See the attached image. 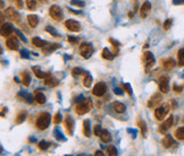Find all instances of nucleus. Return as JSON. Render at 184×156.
Here are the masks:
<instances>
[{"label": "nucleus", "instance_id": "58836bf2", "mask_svg": "<svg viewBox=\"0 0 184 156\" xmlns=\"http://www.w3.org/2000/svg\"><path fill=\"white\" fill-rule=\"evenodd\" d=\"M61 119H63V116H61V114L58 112V113H56V116H54V123L55 125H58V123H60Z\"/></svg>", "mask_w": 184, "mask_h": 156}, {"label": "nucleus", "instance_id": "a211bd4d", "mask_svg": "<svg viewBox=\"0 0 184 156\" xmlns=\"http://www.w3.org/2000/svg\"><path fill=\"white\" fill-rule=\"evenodd\" d=\"M161 143H163V146L165 147V148H170V147H173L174 144H175L174 139L172 138V136H169V135H166Z\"/></svg>", "mask_w": 184, "mask_h": 156}, {"label": "nucleus", "instance_id": "864d4df0", "mask_svg": "<svg viewBox=\"0 0 184 156\" xmlns=\"http://www.w3.org/2000/svg\"><path fill=\"white\" fill-rule=\"evenodd\" d=\"M114 93L117 94V95H121V94H122V91H121V88H115V90H114Z\"/></svg>", "mask_w": 184, "mask_h": 156}, {"label": "nucleus", "instance_id": "20e7f679", "mask_svg": "<svg viewBox=\"0 0 184 156\" xmlns=\"http://www.w3.org/2000/svg\"><path fill=\"white\" fill-rule=\"evenodd\" d=\"M142 61H143V65L146 67V69L149 70L153 65H155V58L151 52H144L142 55Z\"/></svg>", "mask_w": 184, "mask_h": 156}, {"label": "nucleus", "instance_id": "423d86ee", "mask_svg": "<svg viewBox=\"0 0 184 156\" xmlns=\"http://www.w3.org/2000/svg\"><path fill=\"white\" fill-rule=\"evenodd\" d=\"M169 111V107L168 105H163V106H159L156 109L155 111V116H156V119L157 120H164V118L167 116Z\"/></svg>", "mask_w": 184, "mask_h": 156}, {"label": "nucleus", "instance_id": "f257e3e1", "mask_svg": "<svg viewBox=\"0 0 184 156\" xmlns=\"http://www.w3.org/2000/svg\"><path fill=\"white\" fill-rule=\"evenodd\" d=\"M50 119H51V116L48 112L41 113L40 116H38V119H36V122H35L36 128L40 129V130L47 129V128L49 127V125H50Z\"/></svg>", "mask_w": 184, "mask_h": 156}, {"label": "nucleus", "instance_id": "f03ea898", "mask_svg": "<svg viewBox=\"0 0 184 156\" xmlns=\"http://www.w3.org/2000/svg\"><path fill=\"white\" fill-rule=\"evenodd\" d=\"M91 109H92L91 100L90 99H85L84 101H82L78 104H76V106H75V112H76L78 116H83V114L87 113Z\"/></svg>", "mask_w": 184, "mask_h": 156}, {"label": "nucleus", "instance_id": "1a4fd4ad", "mask_svg": "<svg viewBox=\"0 0 184 156\" xmlns=\"http://www.w3.org/2000/svg\"><path fill=\"white\" fill-rule=\"evenodd\" d=\"M106 85H105V83H98L96 84V86L93 87V90H92V94L94 96H102L105 93H106Z\"/></svg>", "mask_w": 184, "mask_h": 156}, {"label": "nucleus", "instance_id": "b1692460", "mask_svg": "<svg viewBox=\"0 0 184 156\" xmlns=\"http://www.w3.org/2000/svg\"><path fill=\"white\" fill-rule=\"evenodd\" d=\"M27 22L30 24L31 27H35L39 23V19H38V16L35 15H29L27 16Z\"/></svg>", "mask_w": 184, "mask_h": 156}, {"label": "nucleus", "instance_id": "8fccbe9b", "mask_svg": "<svg viewBox=\"0 0 184 156\" xmlns=\"http://www.w3.org/2000/svg\"><path fill=\"white\" fill-rule=\"evenodd\" d=\"M15 1V5L17 8H22L23 7V2H22V0H14Z\"/></svg>", "mask_w": 184, "mask_h": 156}, {"label": "nucleus", "instance_id": "4be33fe9", "mask_svg": "<svg viewBox=\"0 0 184 156\" xmlns=\"http://www.w3.org/2000/svg\"><path fill=\"white\" fill-rule=\"evenodd\" d=\"M112 106H114V110L116 111L117 113H124L125 110H126L125 105H124L123 103H121V102H115V103L112 104Z\"/></svg>", "mask_w": 184, "mask_h": 156}, {"label": "nucleus", "instance_id": "f8f14e48", "mask_svg": "<svg viewBox=\"0 0 184 156\" xmlns=\"http://www.w3.org/2000/svg\"><path fill=\"white\" fill-rule=\"evenodd\" d=\"M172 125H173V116H169L167 120H165L163 123L160 125V127H159V132L166 134L167 130L172 127Z\"/></svg>", "mask_w": 184, "mask_h": 156}, {"label": "nucleus", "instance_id": "c03bdc74", "mask_svg": "<svg viewBox=\"0 0 184 156\" xmlns=\"http://www.w3.org/2000/svg\"><path fill=\"white\" fill-rule=\"evenodd\" d=\"M55 135H56V138L58 139V140H65V138L61 136V132L59 130H55Z\"/></svg>", "mask_w": 184, "mask_h": 156}, {"label": "nucleus", "instance_id": "5701e85b", "mask_svg": "<svg viewBox=\"0 0 184 156\" xmlns=\"http://www.w3.org/2000/svg\"><path fill=\"white\" fill-rule=\"evenodd\" d=\"M83 134L85 137H90L91 136V131H90V121L89 120H84L83 122Z\"/></svg>", "mask_w": 184, "mask_h": 156}, {"label": "nucleus", "instance_id": "dca6fc26", "mask_svg": "<svg viewBox=\"0 0 184 156\" xmlns=\"http://www.w3.org/2000/svg\"><path fill=\"white\" fill-rule=\"evenodd\" d=\"M150 9H151V4H150L149 1H146V2L142 5V7H141V11H140L141 17H142V18H146V17L148 16Z\"/></svg>", "mask_w": 184, "mask_h": 156}, {"label": "nucleus", "instance_id": "3c124183", "mask_svg": "<svg viewBox=\"0 0 184 156\" xmlns=\"http://www.w3.org/2000/svg\"><path fill=\"white\" fill-rule=\"evenodd\" d=\"M173 88H174V91H175V92H182V88H183V86H182V85H181V86L174 85Z\"/></svg>", "mask_w": 184, "mask_h": 156}, {"label": "nucleus", "instance_id": "0eeeda50", "mask_svg": "<svg viewBox=\"0 0 184 156\" xmlns=\"http://www.w3.org/2000/svg\"><path fill=\"white\" fill-rule=\"evenodd\" d=\"M6 16H7L10 20L15 22V23H17V24L20 22V14H18L14 8H7V9H6Z\"/></svg>", "mask_w": 184, "mask_h": 156}, {"label": "nucleus", "instance_id": "9d476101", "mask_svg": "<svg viewBox=\"0 0 184 156\" xmlns=\"http://www.w3.org/2000/svg\"><path fill=\"white\" fill-rule=\"evenodd\" d=\"M158 85L159 90L161 93H168L169 87H168V78L166 76H161L158 79Z\"/></svg>", "mask_w": 184, "mask_h": 156}, {"label": "nucleus", "instance_id": "37998d69", "mask_svg": "<svg viewBox=\"0 0 184 156\" xmlns=\"http://www.w3.org/2000/svg\"><path fill=\"white\" fill-rule=\"evenodd\" d=\"M172 22H173V20L172 19H167L166 20V22H165V23H164V30H169V27H170V25H172Z\"/></svg>", "mask_w": 184, "mask_h": 156}, {"label": "nucleus", "instance_id": "603ef678", "mask_svg": "<svg viewBox=\"0 0 184 156\" xmlns=\"http://www.w3.org/2000/svg\"><path fill=\"white\" fill-rule=\"evenodd\" d=\"M68 42H71V43H77L78 42V40L77 39H75V37H68Z\"/></svg>", "mask_w": 184, "mask_h": 156}, {"label": "nucleus", "instance_id": "6e6552de", "mask_svg": "<svg viewBox=\"0 0 184 156\" xmlns=\"http://www.w3.org/2000/svg\"><path fill=\"white\" fill-rule=\"evenodd\" d=\"M160 103H161V95H160L159 93H156V94H153V95L150 97V100L148 101V107L153 109V107L158 106Z\"/></svg>", "mask_w": 184, "mask_h": 156}, {"label": "nucleus", "instance_id": "72a5a7b5", "mask_svg": "<svg viewBox=\"0 0 184 156\" xmlns=\"http://www.w3.org/2000/svg\"><path fill=\"white\" fill-rule=\"evenodd\" d=\"M92 84V77L89 74H85V77H84V81H83V85L85 86L87 88H89Z\"/></svg>", "mask_w": 184, "mask_h": 156}, {"label": "nucleus", "instance_id": "6e6d98bb", "mask_svg": "<svg viewBox=\"0 0 184 156\" xmlns=\"http://www.w3.org/2000/svg\"><path fill=\"white\" fill-rule=\"evenodd\" d=\"M94 155L97 156V155H99V156H102L103 154H102V152H100V151H97L96 153H94Z\"/></svg>", "mask_w": 184, "mask_h": 156}, {"label": "nucleus", "instance_id": "2eb2a0df", "mask_svg": "<svg viewBox=\"0 0 184 156\" xmlns=\"http://www.w3.org/2000/svg\"><path fill=\"white\" fill-rule=\"evenodd\" d=\"M60 46V44H58V43H52V44H46L44 46H42V52L44 53V54H49L51 53L52 51L57 50L58 48Z\"/></svg>", "mask_w": 184, "mask_h": 156}, {"label": "nucleus", "instance_id": "aec40b11", "mask_svg": "<svg viewBox=\"0 0 184 156\" xmlns=\"http://www.w3.org/2000/svg\"><path fill=\"white\" fill-rule=\"evenodd\" d=\"M164 68L166 69V70H172L174 67H175V60L172 59V58H169V59H166V60L164 61Z\"/></svg>", "mask_w": 184, "mask_h": 156}, {"label": "nucleus", "instance_id": "c756f323", "mask_svg": "<svg viewBox=\"0 0 184 156\" xmlns=\"http://www.w3.org/2000/svg\"><path fill=\"white\" fill-rule=\"evenodd\" d=\"M25 119H26V112L25 111H22V112L18 113V116H16L15 122L17 123V125H20V123H22V122H24Z\"/></svg>", "mask_w": 184, "mask_h": 156}, {"label": "nucleus", "instance_id": "49530a36", "mask_svg": "<svg viewBox=\"0 0 184 156\" xmlns=\"http://www.w3.org/2000/svg\"><path fill=\"white\" fill-rule=\"evenodd\" d=\"M15 33H16V34H17V35H18V36H20V40H22V41H23V42H25V43H26V42H27V40H26V37H25V36H24V35H23V34H22V33H20V31H18V30H15Z\"/></svg>", "mask_w": 184, "mask_h": 156}, {"label": "nucleus", "instance_id": "2f4dec72", "mask_svg": "<svg viewBox=\"0 0 184 156\" xmlns=\"http://www.w3.org/2000/svg\"><path fill=\"white\" fill-rule=\"evenodd\" d=\"M177 59H179V66L183 67L184 66V49H181L177 53Z\"/></svg>", "mask_w": 184, "mask_h": 156}, {"label": "nucleus", "instance_id": "5fc2aeb1", "mask_svg": "<svg viewBox=\"0 0 184 156\" xmlns=\"http://www.w3.org/2000/svg\"><path fill=\"white\" fill-rule=\"evenodd\" d=\"M174 4L177 5V4H184V0H174Z\"/></svg>", "mask_w": 184, "mask_h": 156}, {"label": "nucleus", "instance_id": "a19ab883", "mask_svg": "<svg viewBox=\"0 0 184 156\" xmlns=\"http://www.w3.org/2000/svg\"><path fill=\"white\" fill-rule=\"evenodd\" d=\"M39 147H40V149H47L48 147H49V143H47V141H44V140H42V141H40L39 143Z\"/></svg>", "mask_w": 184, "mask_h": 156}, {"label": "nucleus", "instance_id": "a18cd8bd", "mask_svg": "<svg viewBox=\"0 0 184 156\" xmlns=\"http://www.w3.org/2000/svg\"><path fill=\"white\" fill-rule=\"evenodd\" d=\"M73 74L74 75H82V74H84V70L81 69V68H74L73 69Z\"/></svg>", "mask_w": 184, "mask_h": 156}, {"label": "nucleus", "instance_id": "7ed1b4c3", "mask_svg": "<svg viewBox=\"0 0 184 156\" xmlns=\"http://www.w3.org/2000/svg\"><path fill=\"white\" fill-rule=\"evenodd\" d=\"M80 53L84 59L90 58L93 53V46L90 43H82L80 46Z\"/></svg>", "mask_w": 184, "mask_h": 156}, {"label": "nucleus", "instance_id": "a878e982", "mask_svg": "<svg viewBox=\"0 0 184 156\" xmlns=\"http://www.w3.org/2000/svg\"><path fill=\"white\" fill-rule=\"evenodd\" d=\"M101 55H102V58L106 59V60H112V58H114V53H112L110 51L108 50L107 48H105V49L102 50Z\"/></svg>", "mask_w": 184, "mask_h": 156}, {"label": "nucleus", "instance_id": "de8ad7c7", "mask_svg": "<svg viewBox=\"0 0 184 156\" xmlns=\"http://www.w3.org/2000/svg\"><path fill=\"white\" fill-rule=\"evenodd\" d=\"M20 57L22 58H25V59H27L30 55H29V51L27 50H22L20 51Z\"/></svg>", "mask_w": 184, "mask_h": 156}, {"label": "nucleus", "instance_id": "473e14b6", "mask_svg": "<svg viewBox=\"0 0 184 156\" xmlns=\"http://www.w3.org/2000/svg\"><path fill=\"white\" fill-rule=\"evenodd\" d=\"M138 126L140 127L142 135H146V132H147V126H146V122H144L143 120H141L140 118L138 119Z\"/></svg>", "mask_w": 184, "mask_h": 156}, {"label": "nucleus", "instance_id": "ea45409f", "mask_svg": "<svg viewBox=\"0 0 184 156\" xmlns=\"http://www.w3.org/2000/svg\"><path fill=\"white\" fill-rule=\"evenodd\" d=\"M71 4L72 5L77 6V7H84L85 6V2L84 1H80V0H72Z\"/></svg>", "mask_w": 184, "mask_h": 156}, {"label": "nucleus", "instance_id": "39448f33", "mask_svg": "<svg viewBox=\"0 0 184 156\" xmlns=\"http://www.w3.org/2000/svg\"><path fill=\"white\" fill-rule=\"evenodd\" d=\"M49 15L52 19L57 20V22H59V20L63 19V11L61 9L58 7V6L54 5L50 7V9H49Z\"/></svg>", "mask_w": 184, "mask_h": 156}, {"label": "nucleus", "instance_id": "c85d7f7f", "mask_svg": "<svg viewBox=\"0 0 184 156\" xmlns=\"http://www.w3.org/2000/svg\"><path fill=\"white\" fill-rule=\"evenodd\" d=\"M32 69H33V71H34V74H35L36 77H38V78H40V79H42V78H46L47 76H48V74L42 72V71L40 70V68H39V67H33Z\"/></svg>", "mask_w": 184, "mask_h": 156}, {"label": "nucleus", "instance_id": "c9c22d12", "mask_svg": "<svg viewBox=\"0 0 184 156\" xmlns=\"http://www.w3.org/2000/svg\"><path fill=\"white\" fill-rule=\"evenodd\" d=\"M93 132H94V136L100 137V136H101V134H102L101 127L99 126V125H96V126H94V128H93Z\"/></svg>", "mask_w": 184, "mask_h": 156}, {"label": "nucleus", "instance_id": "e433bc0d", "mask_svg": "<svg viewBox=\"0 0 184 156\" xmlns=\"http://www.w3.org/2000/svg\"><path fill=\"white\" fill-rule=\"evenodd\" d=\"M107 154L109 156H116L117 155V151L114 146H109L107 148Z\"/></svg>", "mask_w": 184, "mask_h": 156}, {"label": "nucleus", "instance_id": "cd10ccee", "mask_svg": "<svg viewBox=\"0 0 184 156\" xmlns=\"http://www.w3.org/2000/svg\"><path fill=\"white\" fill-rule=\"evenodd\" d=\"M174 135L179 140H184V127H181L179 129H176Z\"/></svg>", "mask_w": 184, "mask_h": 156}, {"label": "nucleus", "instance_id": "f3484780", "mask_svg": "<svg viewBox=\"0 0 184 156\" xmlns=\"http://www.w3.org/2000/svg\"><path fill=\"white\" fill-rule=\"evenodd\" d=\"M65 127H66L68 135L72 136L73 135V130H74V120L72 119L71 116H67L66 118V120H65Z\"/></svg>", "mask_w": 184, "mask_h": 156}, {"label": "nucleus", "instance_id": "412c9836", "mask_svg": "<svg viewBox=\"0 0 184 156\" xmlns=\"http://www.w3.org/2000/svg\"><path fill=\"white\" fill-rule=\"evenodd\" d=\"M34 100H35L39 104H44L46 103V96L43 95L41 92H35L34 93Z\"/></svg>", "mask_w": 184, "mask_h": 156}, {"label": "nucleus", "instance_id": "ddd939ff", "mask_svg": "<svg viewBox=\"0 0 184 156\" xmlns=\"http://www.w3.org/2000/svg\"><path fill=\"white\" fill-rule=\"evenodd\" d=\"M6 46L9 50H17L18 49V43H17V39L15 36H8V39L6 41Z\"/></svg>", "mask_w": 184, "mask_h": 156}, {"label": "nucleus", "instance_id": "393cba45", "mask_svg": "<svg viewBox=\"0 0 184 156\" xmlns=\"http://www.w3.org/2000/svg\"><path fill=\"white\" fill-rule=\"evenodd\" d=\"M22 83H23V85L24 86H27L30 85V83H31V76H30V74L29 72H23L22 74Z\"/></svg>", "mask_w": 184, "mask_h": 156}, {"label": "nucleus", "instance_id": "7c9ffc66", "mask_svg": "<svg viewBox=\"0 0 184 156\" xmlns=\"http://www.w3.org/2000/svg\"><path fill=\"white\" fill-rule=\"evenodd\" d=\"M32 43H33L35 46H38V48H42V46H46V42L41 40L40 37H33V39H32Z\"/></svg>", "mask_w": 184, "mask_h": 156}, {"label": "nucleus", "instance_id": "79ce46f5", "mask_svg": "<svg viewBox=\"0 0 184 156\" xmlns=\"http://www.w3.org/2000/svg\"><path fill=\"white\" fill-rule=\"evenodd\" d=\"M123 88L125 90V92H126V93H127V94H128V95H130V96L132 95V91H131V86L128 85V84H124V85H123Z\"/></svg>", "mask_w": 184, "mask_h": 156}, {"label": "nucleus", "instance_id": "09e8293b", "mask_svg": "<svg viewBox=\"0 0 184 156\" xmlns=\"http://www.w3.org/2000/svg\"><path fill=\"white\" fill-rule=\"evenodd\" d=\"M109 42H110V43H112V46H116V48H118V46H121V44H119V42H118V41H116V40H114V39H109Z\"/></svg>", "mask_w": 184, "mask_h": 156}, {"label": "nucleus", "instance_id": "6ab92c4d", "mask_svg": "<svg viewBox=\"0 0 184 156\" xmlns=\"http://www.w3.org/2000/svg\"><path fill=\"white\" fill-rule=\"evenodd\" d=\"M44 84H46L48 87H55V86L58 85V81H57L55 77L48 75L46 78H44Z\"/></svg>", "mask_w": 184, "mask_h": 156}, {"label": "nucleus", "instance_id": "4c0bfd02", "mask_svg": "<svg viewBox=\"0 0 184 156\" xmlns=\"http://www.w3.org/2000/svg\"><path fill=\"white\" fill-rule=\"evenodd\" d=\"M46 31L48 32V33H50V34H52L54 36H56V37H58L59 36V34L57 33V31L55 30V28H52V27H50V26H47Z\"/></svg>", "mask_w": 184, "mask_h": 156}, {"label": "nucleus", "instance_id": "bb28decb", "mask_svg": "<svg viewBox=\"0 0 184 156\" xmlns=\"http://www.w3.org/2000/svg\"><path fill=\"white\" fill-rule=\"evenodd\" d=\"M100 138H101V140L103 143H109V141L112 140V136H110L109 131L107 130H102V134L101 136H100Z\"/></svg>", "mask_w": 184, "mask_h": 156}, {"label": "nucleus", "instance_id": "4468645a", "mask_svg": "<svg viewBox=\"0 0 184 156\" xmlns=\"http://www.w3.org/2000/svg\"><path fill=\"white\" fill-rule=\"evenodd\" d=\"M14 32V27L9 23H2L1 24V35L2 36H9Z\"/></svg>", "mask_w": 184, "mask_h": 156}, {"label": "nucleus", "instance_id": "9b49d317", "mask_svg": "<svg viewBox=\"0 0 184 156\" xmlns=\"http://www.w3.org/2000/svg\"><path fill=\"white\" fill-rule=\"evenodd\" d=\"M65 26H66L67 30H69L71 32H78V31L81 30V26H80V24L77 23L76 20H74V19L66 20Z\"/></svg>", "mask_w": 184, "mask_h": 156}, {"label": "nucleus", "instance_id": "f704fd0d", "mask_svg": "<svg viewBox=\"0 0 184 156\" xmlns=\"http://www.w3.org/2000/svg\"><path fill=\"white\" fill-rule=\"evenodd\" d=\"M26 7H27V9L34 10L36 7L35 0H26Z\"/></svg>", "mask_w": 184, "mask_h": 156}]
</instances>
